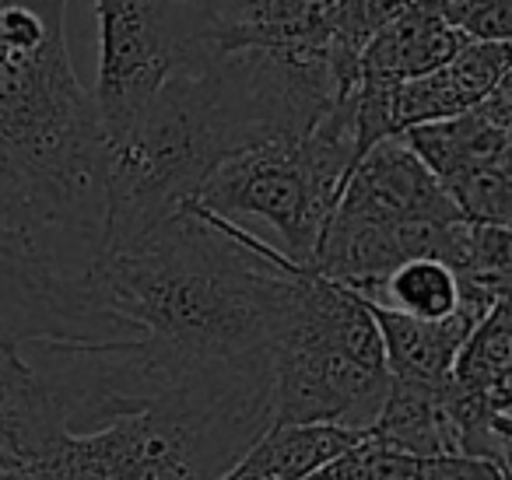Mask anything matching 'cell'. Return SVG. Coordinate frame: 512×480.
Returning <instances> with one entry per match:
<instances>
[{"mask_svg": "<svg viewBox=\"0 0 512 480\" xmlns=\"http://www.w3.org/2000/svg\"><path fill=\"white\" fill-rule=\"evenodd\" d=\"M348 95L330 53L218 50L172 78L127 127L106 137L102 253L193 204L228 158L309 134Z\"/></svg>", "mask_w": 512, "mask_h": 480, "instance_id": "obj_1", "label": "cell"}, {"mask_svg": "<svg viewBox=\"0 0 512 480\" xmlns=\"http://www.w3.org/2000/svg\"><path fill=\"white\" fill-rule=\"evenodd\" d=\"M467 39L439 15L435 4H411L365 43L358 57V85L393 88L425 78L456 57Z\"/></svg>", "mask_w": 512, "mask_h": 480, "instance_id": "obj_12", "label": "cell"}, {"mask_svg": "<svg viewBox=\"0 0 512 480\" xmlns=\"http://www.w3.org/2000/svg\"><path fill=\"white\" fill-rule=\"evenodd\" d=\"M390 389L365 302L302 267L295 309L271 347V424L369 428Z\"/></svg>", "mask_w": 512, "mask_h": 480, "instance_id": "obj_4", "label": "cell"}, {"mask_svg": "<svg viewBox=\"0 0 512 480\" xmlns=\"http://www.w3.org/2000/svg\"><path fill=\"white\" fill-rule=\"evenodd\" d=\"M407 4H435V0H407Z\"/></svg>", "mask_w": 512, "mask_h": 480, "instance_id": "obj_22", "label": "cell"}, {"mask_svg": "<svg viewBox=\"0 0 512 480\" xmlns=\"http://www.w3.org/2000/svg\"><path fill=\"white\" fill-rule=\"evenodd\" d=\"M0 211H29V214H39V218H43L46 225H53V221L46 218L43 211H39L36 200L29 197V190H25V186L18 183L15 172L4 169V165H0ZM53 228H57V225H53ZM57 232H60V228H57ZM67 239H71V235H67Z\"/></svg>", "mask_w": 512, "mask_h": 480, "instance_id": "obj_19", "label": "cell"}, {"mask_svg": "<svg viewBox=\"0 0 512 480\" xmlns=\"http://www.w3.org/2000/svg\"><path fill=\"white\" fill-rule=\"evenodd\" d=\"M404 144L428 165L435 179L446 186L467 183L491 169L512 165V78H505L481 106L453 116V120L425 123L407 130Z\"/></svg>", "mask_w": 512, "mask_h": 480, "instance_id": "obj_8", "label": "cell"}, {"mask_svg": "<svg viewBox=\"0 0 512 480\" xmlns=\"http://www.w3.org/2000/svg\"><path fill=\"white\" fill-rule=\"evenodd\" d=\"M306 480H376V477L362 470V463L355 459V452L344 449L341 456H334L327 466H320V470H316L313 477H306Z\"/></svg>", "mask_w": 512, "mask_h": 480, "instance_id": "obj_20", "label": "cell"}, {"mask_svg": "<svg viewBox=\"0 0 512 480\" xmlns=\"http://www.w3.org/2000/svg\"><path fill=\"white\" fill-rule=\"evenodd\" d=\"M505 78H512L509 43H467L439 71L393 85L386 92L393 137L425 127V123L453 120V116L481 106Z\"/></svg>", "mask_w": 512, "mask_h": 480, "instance_id": "obj_9", "label": "cell"}, {"mask_svg": "<svg viewBox=\"0 0 512 480\" xmlns=\"http://www.w3.org/2000/svg\"><path fill=\"white\" fill-rule=\"evenodd\" d=\"M362 302L379 330L386 372H390V379L407 382H449L456 351L467 340V333L484 319L481 312L467 309V305L446 319H414L369 302V298H362Z\"/></svg>", "mask_w": 512, "mask_h": 480, "instance_id": "obj_13", "label": "cell"}, {"mask_svg": "<svg viewBox=\"0 0 512 480\" xmlns=\"http://www.w3.org/2000/svg\"><path fill=\"white\" fill-rule=\"evenodd\" d=\"M0 480H36L32 466H0Z\"/></svg>", "mask_w": 512, "mask_h": 480, "instance_id": "obj_21", "label": "cell"}, {"mask_svg": "<svg viewBox=\"0 0 512 480\" xmlns=\"http://www.w3.org/2000/svg\"><path fill=\"white\" fill-rule=\"evenodd\" d=\"M362 435L344 424H267L218 480H306Z\"/></svg>", "mask_w": 512, "mask_h": 480, "instance_id": "obj_14", "label": "cell"}, {"mask_svg": "<svg viewBox=\"0 0 512 480\" xmlns=\"http://www.w3.org/2000/svg\"><path fill=\"white\" fill-rule=\"evenodd\" d=\"M358 162L355 92L309 134L274 141L228 158L204 186L193 207L218 218H260L281 235L288 260L309 267L320 235L341 200L344 179Z\"/></svg>", "mask_w": 512, "mask_h": 480, "instance_id": "obj_5", "label": "cell"}, {"mask_svg": "<svg viewBox=\"0 0 512 480\" xmlns=\"http://www.w3.org/2000/svg\"><path fill=\"white\" fill-rule=\"evenodd\" d=\"M67 431V407L46 368L22 347H0V466H29Z\"/></svg>", "mask_w": 512, "mask_h": 480, "instance_id": "obj_11", "label": "cell"}, {"mask_svg": "<svg viewBox=\"0 0 512 480\" xmlns=\"http://www.w3.org/2000/svg\"><path fill=\"white\" fill-rule=\"evenodd\" d=\"M302 263L242 225L186 204L95 263L102 302L141 340L190 365L271 354Z\"/></svg>", "mask_w": 512, "mask_h": 480, "instance_id": "obj_2", "label": "cell"}, {"mask_svg": "<svg viewBox=\"0 0 512 480\" xmlns=\"http://www.w3.org/2000/svg\"><path fill=\"white\" fill-rule=\"evenodd\" d=\"M67 0H0V165L81 246L106 249V134L78 81Z\"/></svg>", "mask_w": 512, "mask_h": 480, "instance_id": "obj_3", "label": "cell"}, {"mask_svg": "<svg viewBox=\"0 0 512 480\" xmlns=\"http://www.w3.org/2000/svg\"><path fill=\"white\" fill-rule=\"evenodd\" d=\"M334 218L376 225H453L467 221L449 200L446 186L404 144V137L379 141L351 165Z\"/></svg>", "mask_w": 512, "mask_h": 480, "instance_id": "obj_7", "label": "cell"}, {"mask_svg": "<svg viewBox=\"0 0 512 480\" xmlns=\"http://www.w3.org/2000/svg\"><path fill=\"white\" fill-rule=\"evenodd\" d=\"M435 8L467 43L512 39V0H435Z\"/></svg>", "mask_w": 512, "mask_h": 480, "instance_id": "obj_18", "label": "cell"}, {"mask_svg": "<svg viewBox=\"0 0 512 480\" xmlns=\"http://www.w3.org/2000/svg\"><path fill=\"white\" fill-rule=\"evenodd\" d=\"M99 18L95 113L102 134L123 130L172 78L218 53L200 0H92Z\"/></svg>", "mask_w": 512, "mask_h": 480, "instance_id": "obj_6", "label": "cell"}, {"mask_svg": "<svg viewBox=\"0 0 512 480\" xmlns=\"http://www.w3.org/2000/svg\"><path fill=\"white\" fill-rule=\"evenodd\" d=\"M218 50H271L316 57L330 50L341 0H200Z\"/></svg>", "mask_w": 512, "mask_h": 480, "instance_id": "obj_10", "label": "cell"}, {"mask_svg": "<svg viewBox=\"0 0 512 480\" xmlns=\"http://www.w3.org/2000/svg\"><path fill=\"white\" fill-rule=\"evenodd\" d=\"M446 386L449 382L390 379L383 407L372 417L365 435L386 449L407 452V456H453V452H460L453 417H449Z\"/></svg>", "mask_w": 512, "mask_h": 480, "instance_id": "obj_15", "label": "cell"}, {"mask_svg": "<svg viewBox=\"0 0 512 480\" xmlns=\"http://www.w3.org/2000/svg\"><path fill=\"white\" fill-rule=\"evenodd\" d=\"M0 347H11V344H4V340H0Z\"/></svg>", "mask_w": 512, "mask_h": 480, "instance_id": "obj_23", "label": "cell"}, {"mask_svg": "<svg viewBox=\"0 0 512 480\" xmlns=\"http://www.w3.org/2000/svg\"><path fill=\"white\" fill-rule=\"evenodd\" d=\"M453 400H481L512 407V316L509 298L498 302L460 344L449 368Z\"/></svg>", "mask_w": 512, "mask_h": 480, "instance_id": "obj_16", "label": "cell"}, {"mask_svg": "<svg viewBox=\"0 0 512 480\" xmlns=\"http://www.w3.org/2000/svg\"><path fill=\"white\" fill-rule=\"evenodd\" d=\"M355 295L414 319H446L463 309L460 277L453 274L449 263L435 260V256H418V260L400 263L397 270L365 284Z\"/></svg>", "mask_w": 512, "mask_h": 480, "instance_id": "obj_17", "label": "cell"}]
</instances>
